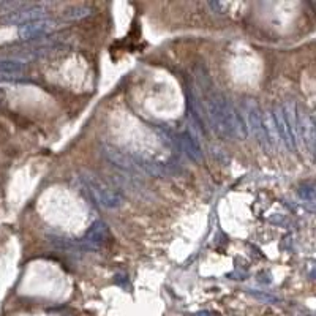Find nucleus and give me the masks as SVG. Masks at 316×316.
<instances>
[{
    "label": "nucleus",
    "instance_id": "nucleus-1",
    "mask_svg": "<svg viewBox=\"0 0 316 316\" xmlns=\"http://www.w3.org/2000/svg\"><path fill=\"white\" fill-rule=\"evenodd\" d=\"M207 109L212 123L222 135L228 136L234 133V111L223 97H210V100L207 102Z\"/></svg>",
    "mask_w": 316,
    "mask_h": 316
},
{
    "label": "nucleus",
    "instance_id": "nucleus-2",
    "mask_svg": "<svg viewBox=\"0 0 316 316\" xmlns=\"http://www.w3.org/2000/svg\"><path fill=\"white\" fill-rule=\"evenodd\" d=\"M82 179L87 183L89 192L92 193V196L100 206H103L106 209H119L123 204V196L119 192L111 188L105 180L98 179L93 174H85Z\"/></svg>",
    "mask_w": 316,
    "mask_h": 316
},
{
    "label": "nucleus",
    "instance_id": "nucleus-3",
    "mask_svg": "<svg viewBox=\"0 0 316 316\" xmlns=\"http://www.w3.org/2000/svg\"><path fill=\"white\" fill-rule=\"evenodd\" d=\"M45 10L40 7H24V10H18L14 13H10L2 19L7 24H30L35 21H41L45 18Z\"/></svg>",
    "mask_w": 316,
    "mask_h": 316
},
{
    "label": "nucleus",
    "instance_id": "nucleus-4",
    "mask_svg": "<svg viewBox=\"0 0 316 316\" xmlns=\"http://www.w3.org/2000/svg\"><path fill=\"white\" fill-rule=\"evenodd\" d=\"M52 28V22L51 21H35V22H30V24H24L21 28H19V37L24 38V40H28V38H37V37H41L45 35L46 32H49Z\"/></svg>",
    "mask_w": 316,
    "mask_h": 316
},
{
    "label": "nucleus",
    "instance_id": "nucleus-5",
    "mask_svg": "<svg viewBox=\"0 0 316 316\" xmlns=\"http://www.w3.org/2000/svg\"><path fill=\"white\" fill-rule=\"evenodd\" d=\"M248 122H250V128H251V132L253 135L258 138V141H267V132H266V127L263 123V119L260 116V112H258L256 106L250 108L248 109Z\"/></svg>",
    "mask_w": 316,
    "mask_h": 316
},
{
    "label": "nucleus",
    "instance_id": "nucleus-6",
    "mask_svg": "<svg viewBox=\"0 0 316 316\" xmlns=\"http://www.w3.org/2000/svg\"><path fill=\"white\" fill-rule=\"evenodd\" d=\"M275 123H277V132L278 135L281 136V139L288 144L290 147L296 149L297 144H296V141L291 135V130H290V125L288 122H286V117H285V114H283V109H277L275 111Z\"/></svg>",
    "mask_w": 316,
    "mask_h": 316
},
{
    "label": "nucleus",
    "instance_id": "nucleus-7",
    "mask_svg": "<svg viewBox=\"0 0 316 316\" xmlns=\"http://www.w3.org/2000/svg\"><path fill=\"white\" fill-rule=\"evenodd\" d=\"M182 146L192 160L195 162H201V158H203V152H201V147L198 146V142L193 139V136L190 133H183L182 135Z\"/></svg>",
    "mask_w": 316,
    "mask_h": 316
},
{
    "label": "nucleus",
    "instance_id": "nucleus-8",
    "mask_svg": "<svg viewBox=\"0 0 316 316\" xmlns=\"http://www.w3.org/2000/svg\"><path fill=\"white\" fill-rule=\"evenodd\" d=\"M22 70H24V65L18 60H8V59L0 60V75L14 76V75H21Z\"/></svg>",
    "mask_w": 316,
    "mask_h": 316
},
{
    "label": "nucleus",
    "instance_id": "nucleus-9",
    "mask_svg": "<svg viewBox=\"0 0 316 316\" xmlns=\"http://www.w3.org/2000/svg\"><path fill=\"white\" fill-rule=\"evenodd\" d=\"M105 236H106V226L103 223H97L92 226L90 233H87V239H89L87 242L92 243V245H100L103 242Z\"/></svg>",
    "mask_w": 316,
    "mask_h": 316
},
{
    "label": "nucleus",
    "instance_id": "nucleus-10",
    "mask_svg": "<svg viewBox=\"0 0 316 316\" xmlns=\"http://www.w3.org/2000/svg\"><path fill=\"white\" fill-rule=\"evenodd\" d=\"M89 14V8H85V7H75V8H71L65 13V18H70V19H78V18H82V16H87Z\"/></svg>",
    "mask_w": 316,
    "mask_h": 316
}]
</instances>
